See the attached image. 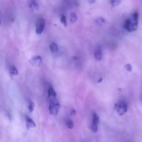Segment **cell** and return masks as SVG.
<instances>
[{
	"label": "cell",
	"mask_w": 142,
	"mask_h": 142,
	"mask_svg": "<svg viewBox=\"0 0 142 142\" xmlns=\"http://www.w3.org/2000/svg\"><path fill=\"white\" fill-rule=\"evenodd\" d=\"M57 96L48 97L49 106V110L50 113L52 116H56L59 112L60 105L57 99Z\"/></svg>",
	"instance_id": "cell-1"
},
{
	"label": "cell",
	"mask_w": 142,
	"mask_h": 142,
	"mask_svg": "<svg viewBox=\"0 0 142 142\" xmlns=\"http://www.w3.org/2000/svg\"><path fill=\"white\" fill-rule=\"evenodd\" d=\"M138 22H136L133 19H128L125 21L123 27L126 30L129 32H133L137 30Z\"/></svg>",
	"instance_id": "cell-2"
},
{
	"label": "cell",
	"mask_w": 142,
	"mask_h": 142,
	"mask_svg": "<svg viewBox=\"0 0 142 142\" xmlns=\"http://www.w3.org/2000/svg\"><path fill=\"white\" fill-rule=\"evenodd\" d=\"M114 108L117 111L119 116H121L127 111L128 105L124 102H118L115 104Z\"/></svg>",
	"instance_id": "cell-3"
},
{
	"label": "cell",
	"mask_w": 142,
	"mask_h": 142,
	"mask_svg": "<svg viewBox=\"0 0 142 142\" xmlns=\"http://www.w3.org/2000/svg\"><path fill=\"white\" fill-rule=\"evenodd\" d=\"M45 20L43 18H40L37 21L36 23V33L38 35L41 34L44 29Z\"/></svg>",
	"instance_id": "cell-4"
},
{
	"label": "cell",
	"mask_w": 142,
	"mask_h": 142,
	"mask_svg": "<svg viewBox=\"0 0 142 142\" xmlns=\"http://www.w3.org/2000/svg\"><path fill=\"white\" fill-rule=\"evenodd\" d=\"M42 61V58L41 56H34L29 60L31 64L33 67H37L41 66Z\"/></svg>",
	"instance_id": "cell-5"
},
{
	"label": "cell",
	"mask_w": 142,
	"mask_h": 142,
	"mask_svg": "<svg viewBox=\"0 0 142 142\" xmlns=\"http://www.w3.org/2000/svg\"><path fill=\"white\" fill-rule=\"evenodd\" d=\"M25 120H26V127L28 129L35 128L36 126V125L35 122L31 118L27 116L25 118Z\"/></svg>",
	"instance_id": "cell-6"
},
{
	"label": "cell",
	"mask_w": 142,
	"mask_h": 142,
	"mask_svg": "<svg viewBox=\"0 0 142 142\" xmlns=\"http://www.w3.org/2000/svg\"><path fill=\"white\" fill-rule=\"evenodd\" d=\"M29 7L33 11H37L39 8L38 3L36 0H31L30 2Z\"/></svg>",
	"instance_id": "cell-7"
},
{
	"label": "cell",
	"mask_w": 142,
	"mask_h": 142,
	"mask_svg": "<svg viewBox=\"0 0 142 142\" xmlns=\"http://www.w3.org/2000/svg\"><path fill=\"white\" fill-rule=\"evenodd\" d=\"M50 49L51 50V51L53 53L57 52L58 51V45L56 43L53 42L50 44Z\"/></svg>",
	"instance_id": "cell-8"
},
{
	"label": "cell",
	"mask_w": 142,
	"mask_h": 142,
	"mask_svg": "<svg viewBox=\"0 0 142 142\" xmlns=\"http://www.w3.org/2000/svg\"><path fill=\"white\" fill-rule=\"evenodd\" d=\"M94 56L96 60L100 61L101 60L102 58V54L101 49H99L96 50L95 53L94 54Z\"/></svg>",
	"instance_id": "cell-9"
},
{
	"label": "cell",
	"mask_w": 142,
	"mask_h": 142,
	"mask_svg": "<svg viewBox=\"0 0 142 142\" xmlns=\"http://www.w3.org/2000/svg\"><path fill=\"white\" fill-rule=\"evenodd\" d=\"M57 96V94L55 90L52 87L49 88L48 90V97Z\"/></svg>",
	"instance_id": "cell-10"
},
{
	"label": "cell",
	"mask_w": 142,
	"mask_h": 142,
	"mask_svg": "<svg viewBox=\"0 0 142 142\" xmlns=\"http://www.w3.org/2000/svg\"><path fill=\"white\" fill-rule=\"evenodd\" d=\"M10 73L12 75H19V71L17 70L16 68L14 66H12L10 69Z\"/></svg>",
	"instance_id": "cell-11"
},
{
	"label": "cell",
	"mask_w": 142,
	"mask_h": 142,
	"mask_svg": "<svg viewBox=\"0 0 142 142\" xmlns=\"http://www.w3.org/2000/svg\"><path fill=\"white\" fill-rule=\"evenodd\" d=\"M105 22H106V21L105 19H103L102 17H99L95 21V23L96 24L101 26L104 25V24L105 23Z\"/></svg>",
	"instance_id": "cell-12"
},
{
	"label": "cell",
	"mask_w": 142,
	"mask_h": 142,
	"mask_svg": "<svg viewBox=\"0 0 142 142\" xmlns=\"http://www.w3.org/2000/svg\"><path fill=\"white\" fill-rule=\"evenodd\" d=\"M93 116V122L97 124V125L99 124L100 122L99 117L97 114L95 112H94Z\"/></svg>",
	"instance_id": "cell-13"
},
{
	"label": "cell",
	"mask_w": 142,
	"mask_h": 142,
	"mask_svg": "<svg viewBox=\"0 0 142 142\" xmlns=\"http://www.w3.org/2000/svg\"><path fill=\"white\" fill-rule=\"evenodd\" d=\"M121 0H110V3L113 7H116L120 5Z\"/></svg>",
	"instance_id": "cell-14"
},
{
	"label": "cell",
	"mask_w": 142,
	"mask_h": 142,
	"mask_svg": "<svg viewBox=\"0 0 142 142\" xmlns=\"http://www.w3.org/2000/svg\"><path fill=\"white\" fill-rule=\"evenodd\" d=\"M34 108V103L31 100L29 101L28 109L30 113H32L33 111Z\"/></svg>",
	"instance_id": "cell-15"
},
{
	"label": "cell",
	"mask_w": 142,
	"mask_h": 142,
	"mask_svg": "<svg viewBox=\"0 0 142 142\" xmlns=\"http://www.w3.org/2000/svg\"><path fill=\"white\" fill-rule=\"evenodd\" d=\"M70 20L72 23H75L77 20V16L75 13H72L70 15Z\"/></svg>",
	"instance_id": "cell-16"
},
{
	"label": "cell",
	"mask_w": 142,
	"mask_h": 142,
	"mask_svg": "<svg viewBox=\"0 0 142 142\" xmlns=\"http://www.w3.org/2000/svg\"><path fill=\"white\" fill-rule=\"evenodd\" d=\"M91 130L93 133H97L98 130L97 128V124L94 123V122H92V126H91Z\"/></svg>",
	"instance_id": "cell-17"
},
{
	"label": "cell",
	"mask_w": 142,
	"mask_h": 142,
	"mask_svg": "<svg viewBox=\"0 0 142 142\" xmlns=\"http://www.w3.org/2000/svg\"><path fill=\"white\" fill-rule=\"evenodd\" d=\"M66 126L69 129H72L74 127V123L71 120H68L66 122Z\"/></svg>",
	"instance_id": "cell-18"
},
{
	"label": "cell",
	"mask_w": 142,
	"mask_h": 142,
	"mask_svg": "<svg viewBox=\"0 0 142 142\" xmlns=\"http://www.w3.org/2000/svg\"><path fill=\"white\" fill-rule=\"evenodd\" d=\"M60 22L64 25L65 27H67V22L66 21V17L64 15H62L61 16V18H60Z\"/></svg>",
	"instance_id": "cell-19"
},
{
	"label": "cell",
	"mask_w": 142,
	"mask_h": 142,
	"mask_svg": "<svg viewBox=\"0 0 142 142\" xmlns=\"http://www.w3.org/2000/svg\"><path fill=\"white\" fill-rule=\"evenodd\" d=\"M125 68L126 70H127L128 71H131L132 70V67H131V65L129 64H127L126 65Z\"/></svg>",
	"instance_id": "cell-20"
},
{
	"label": "cell",
	"mask_w": 142,
	"mask_h": 142,
	"mask_svg": "<svg viewBox=\"0 0 142 142\" xmlns=\"http://www.w3.org/2000/svg\"><path fill=\"white\" fill-rule=\"evenodd\" d=\"M76 114V111L75 110H73L71 112V115L72 116H74Z\"/></svg>",
	"instance_id": "cell-21"
},
{
	"label": "cell",
	"mask_w": 142,
	"mask_h": 142,
	"mask_svg": "<svg viewBox=\"0 0 142 142\" xmlns=\"http://www.w3.org/2000/svg\"><path fill=\"white\" fill-rule=\"evenodd\" d=\"M89 2L91 4H93L95 2V0H89Z\"/></svg>",
	"instance_id": "cell-22"
},
{
	"label": "cell",
	"mask_w": 142,
	"mask_h": 142,
	"mask_svg": "<svg viewBox=\"0 0 142 142\" xmlns=\"http://www.w3.org/2000/svg\"><path fill=\"white\" fill-rule=\"evenodd\" d=\"M102 81H103V78H101L99 80L97 81V82L98 83H101V82Z\"/></svg>",
	"instance_id": "cell-23"
}]
</instances>
